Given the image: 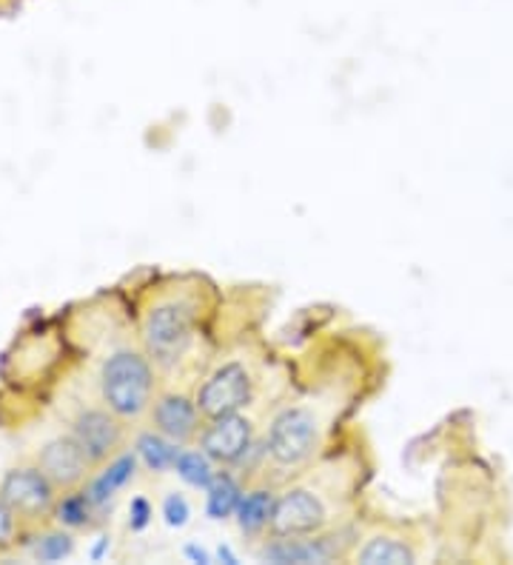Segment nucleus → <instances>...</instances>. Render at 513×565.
Segmentation results:
<instances>
[{
  "label": "nucleus",
  "instance_id": "nucleus-1",
  "mask_svg": "<svg viewBox=\"0 0 513 565\" xmlns=\"http://www.w3.org/2000/svg\"><path fill=\"white\" fill-rule=\"evenodd\" d=\"M100 401L120 417L137 420L154 403L151 358L137 349H117L100 365Z\"/></svg>",
  "mask_w": 513,
  "mask_h": 565
},
{
  "label": "nucleus",
  "instance_id": "nucleus-2",
  "mask_svg": "<svg viewBox=\"0 0 513 565\" xmlns=\"http://www.w3.org/2000/svg\"><path fill=\"white\" fill-rule=\"evenodd\" d=\"M194 326H197V309L189 300H165L151 306L143 318L146 354L154 363H178L192 345Z\"/></svg>",
  "mask_w": 513,
  "mask_h": 565
},
{
  "label": "nucleus",
  "instance_id": "nucleus-3",
  "mask_svg": "<svg viewBox=\"0 0 513 565\" xmlns=\"http://www.w3.org/2000/svg\"><path fill=\"white\" fill-rule=\"evenodd\" d=\"M57 486L46 477V471L38 462L14 466L0 480V497L7 500L9 509L18 514L23 525L43 523L55 514L57 505Z\"/></svg>",
  "mask_w": 513,
  "mask_h": 565
},
{
  "label": "nucleus",
  "instance_id": "nucleus-4",
  "mask_svg": "<svg viewBox=\"0 0 513 565\" xmlns=\"http://www.w3.org/2000/svg\"><path fill=\"white\" fill-rule=\"evenodd\" d=\"M320 446V423L308 408H286L268 428V455L282 469H295L314 457Z\"/></svg>",
  "mask_w": 513,
  "mask_h": 565
},
{
  "label": "nucleus",
  "instance_id": "nucleus-5",
  "mask_svg": "<svg viewBox=\"0 0 513 565\" xmlns=\"http://www.w3.org/2000/svg\"><path fill=\"white\" fill-rule=\"evenodd\" d=\"M248 403H252V374L243 363L220 365L197 392V406L209 420L239 414V408H246Z\"/></svg>",
  "mask_w": 513,
  "mask_h": 565
},
{
  "label": "nucleus",
  "instance_id": "nucleus-6",
  "mask_svg": "<svg viewBox=\"0 0 513 565\" xmlns=\"http://www.w3.org/2000/svg\"><path fill=\"white\" fill-rule=\"evenodd\" d=\"M329 523V511L320 497L308 489H288L274 500L271 529L274 537H311Z\"/></svg>",
  "mask_w": 513,
  "mask_h": 565
},
{
  "label": "nucleus",
  "instance_id": "nucleus-7",
  "mask_svg": "<svg viewBox=\"0 0 513 565\" xmlns=\"http://www.w3.org/2000/svg\"><path fill=\"white\" fill-rule=\"evenodd\" d=\"M126 420H120L111 408H83L72 423V437L83 446L95 466H106L111 457L120 455L126 440Z\"/></svg>",
  "mask_w": 513,
  "mask_h": 565
},
{
  "label": "nucleus",
  "instance_id": "nucleus-8",
  "mask_svg": "<svg viewBox=\"0 0 513 565\" xmlns=\"http://www.w3.org/2000/svg\"><path fill=\"white\" fill-rule=\"evenodd\" d=\"M34 462L46 471L49 480H52L61 491L83 486L89 480L92 469H95V462L89 460V455L83 451V446L72 435L49 440L46 446L38 451V460Z\"/></svg>",
  "mask_w": 513,
  "mask_h": 565
},
{
  "label": "nucleus",
  "instance_id": "nucleus-9",
  "mask_svg": "<svg viewBox=\"0 0 513 565\" xmlns=\"http://www.w3.org/2000/svg\"><path fill=\"white\" fill-rule=\"evenodd\" d=\"M203 451L212 457L214 462L232 466L246 457L252 448V423L239 414H226V417H214L200 435Z\"/></svg>",
  "mask_w": 513,
  "mask_h": 565
},
{
  "label": "nucleus",
  "instance_id": "nucleus-10",
  "mask_svg": "<svg viewBox=\"0 0 513 565\" xmlns=\"http://www.w3.org/2000/svg\"><path fill=\"white\" fill-rule=\"evenodd\" d=\"M200 406L197 401L185 397V394H160L158 401L151 403V423L160 435L171 437L178 443H189L200 431Z\"/></svg>",
  "mask_w": 513,
  "mask_h": 565
},
{
  "label": "nucleus",
  "instance_id": "nucleus-11",
  "mask_svg": "<svg viewBox=\"0 0 513 565\" xmlns=\"http://www.w3.org/2000/svg\"><path fill=\"white\" fill-rule=\"evenodd\" d=\"M340 537H277L274 543H268L266 548L260 552V557L266 563H277V565H308V563H329V559L340 557Z\"/></svg>",
  "mask_w": 513,
  "mask_h": 565
},
{
  "label": "nucleus",
  "instance_id": "nucleus-12",
  "mask_svg": "<svg viewBox=\"0 0 513 565\" xmlns=\"http://www.w3.org/2000/svg\"><path fill=\"white\" fill-rule=\"evenodd\" d=\"M137 460H140V457H137V451L135 455H117V457H111L109 466H106L100 475L92 477V483H89V489H86V494L92 497V503H95L97 511L106 509V505L115 500L117 491L129 486V480L135 477V471H137Z\"/></svg>",
  "mask_w": 513,
  "mask_h": 565
},
{
  "label": "nucleus",
  "instance_id": "nucleus-13",
  "mask_svg": "<svg viewBox=\"0 0 513 565\" xmlns=\"http://www.w3.org/2000/svg\"><path fill=\"white\" fill-rule=\"evenodd\" d=\"M274 514V494L268 489H252L248 494H243L237 505V525L243 534L248 537H257L260 531L268 529Z\"/></svg>",
  "mask_w": 513,
  "mask_h": 565
},
{
  "label": "nucleus",
  "instance_id": "nucleus-14",
  "mask_svg": "<svg viewBox=\"0 0 513 565\" xmlns=\"http://www.w3.org/2000/svg\"><path fill=\"white\" fill-rule=\"evenodd\" d=\"M356 559L365 565H410L417 563V554L405 540L391 534H376L356 552Z\"/></svg>",
  "mask_w": 513,
  "mask_h": 565
},
{
  "label": "nucleus",
  "instance_id": "nucleus-15",
  "mask_svg": "<svg viewBox=\"0 0 513 565\" xmlns=\"http://www.w3.org/2000/svg\"><path fill=\"white\" fill-rule=\"evenodd\" d=\"M180 443L171 440V437L160 435L158 428L154 431H149V435H143L140 440H137V457L143 460V466L149 471H171L174 466H178V457L183 448H178Z\"/></svg>",
  "mask_w": 513,
  "mask_h": 565
},
{
  "label": "nucleus",
  "instance_id": "nucleus-16",
  "mask_svg": "<svg viewBox=\"0 0 513 565\" xmlns=\"http://www.w3.org/2000/svg\"><path fill=\"white\" fill-rule=\"evenodd\" d=\"M239 500H243V491H239L237 480L228 475H217L214 483L205 489V514L212 520H228L232 514H237Z\"/></svg>",
  "mask_w": 513,
  "mask_h": 565
},
{
  "label": "nucleus",
  "instance_id": "nucleus-17",
  "mask_svg": "<svg viewBox=\"0 0 513 565\" xmlns=\"http://www.w3.org/2000/svg\"><path fill=\"white\" fill-rule=\"evenodd\" d=\"M97 514L95 503H92V497L86 494V489H68L66 494L57 497V505H55V514L52 518L57 520L61 525L66 529H86L92 525V518Z\"/></svg>",
  "mask_w": 513,
  "mask_h": 565
},
{
  "label": "nucleus",
  "instance_id": "nucleus-18",
  "mask_svg": "<svg viewBox=\"0 0 513 565\" xmlns=\"http://www.w3.org/2000/svg\"><path fill=\"white\" fill-rule=\"evenodd\" d=\"M174 471H178L183 483L203 491L209 489V486L214 483V477H217V471H214V460L205 455V451H180Z\"/></svg>",
  "mask_w": 513,
  "mask_h": 565
},
{
  "label": "nucleus",
  "instance_id": "nucleus-19",
  "mask_svg": "<svg viewBox=\"0 0 513 565\" xmlns=\"http://www.w3.org/2000/svg\"><path fill=\"white\" fill-rule=\"evenodd\" d=\"M66 554H72V537L68 534H49L34 548V557L43 559V563H55V559H63Z\"/></svg>",
  "mask_w": 513,
  "mask_h": 565
},
{
  "label": "nucleus",
  "instance_id": "nucleus-20",
  "mask_svg": "<svg viewBox=\"0 0 513 565\" xmlns=\"http://www.w3.org/2000/svg\"><path fill=\"white\" fill-rule=\"evenodd\" d=\"M21 525L23 523L18 520V514H14V511L7 505V500L0 497V552L12 548L18 534H21Z\"/></svg>",
  "mask_w": 513,
  "mask_h": 565
},
{
  "label": "nucleus",
  "instance_id": "nucleus-21",
  "mask_svg": "<svg viewBox=\"0 0 513 565\" xmlns=\"http://www.w3.org/2000/svg\"><path fill=\"white\" fill-rule=\"evenodd\" d=\"M163 518H165V523L171 525V529H183V525L189 523V518H192V509H189V503H185L183 494L165 497Z\"/></svg>",
  "mask_w": 513,
  "mask_h": 565
},
{
  "label": "nucleus",
  "instance_id": "nucleus-22",
  "mask_svg": "<svg viewBox=\"0 0 513 565\" xmlns=\"http://www.w3.org/2000/svg\"><path fill=\"white\" fill-rule=\"evenodd\" d=\"M149 523V505L143 503V500H135V529H143V525Z\"/></svg>",
  "mask_w": 513,
  "mask_h": 565
},
{
  "label": "nucleus",
  "instance_id": "nucleus-23",
  "mask_svg": "<svg viewBox=\"0 0 513 565\" xmlns=\"http://www.w3.org/2000/svg\"><path fill=\"white\" fill-rule=\"evenodd\" d=\"M189 554H192L194 559H200V563H209V557H205L203 552H197V548H189Z\"/></svg>",
  "mask_w": 513,
  "mask_h": 565
}]
</instances>
